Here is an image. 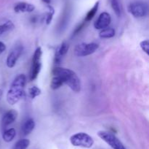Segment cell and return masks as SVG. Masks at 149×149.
Masks as SVG:
<instances>
[{
  "label": "cell",
  "instance_id": "6da1fadb",
  "mask_svg": "<svg viewBox=\"0 0 149 149\" xmlns=\"http://www.w3.org/2000/svg\"><path fill=\"white\" fill-rule=\"evenodd\" d=\"M52 74L61 77L64 84H66L74 91L79 92L81 90V81L73 70L63 67H55L52 70Z\"/></svg>",
  "mask_w": 149,
  "mask_h": 149
},
{
  "label": "cell",
  "instance_id": "7a4b0ae2",
  "mask_svg": "<svg viewBox=\"0 0 149 149\" xmlns=\"http://www.w3.org/2000/svg\"><path fill=\"white\" fill-rule=\"evenodd\" d=\"M26 83V77L23 74H18L14 79L7 93V101L10 105H15L23 97Z\"/></svg>",
  "mask_w": 149,
  "mask_h": 149
},
{
  "label": "cell",
  "instance_id": "3957f363",
  "mask_svg": "<svg viewBox=\"0 0 149 149\" xmlns=\"http://www.w3.org/2000/svg\"><path fill=\"white\" fill-rule=\"evenodd\" d=\"M70 142L74 146L90 148L94 144V140L88 134L84 132H79L74 134L70 137Z\"/></svg>",
  "mask_w": 149,
  "mask_h": 149
},
{
  "label": "cell",
  "instance_id": "277c9868",
  "mask_svg": "<svg viewBox=\"0 0 149 149\" xmlns=\"http://www.w3.org/2000/svg\"><path fill=\"white\" fill-rule=\"evenodd\" d=\"M42 48L39 47L35 51L33 56V58H32L30 74H29L30 80H34L40 72L41 68H42Z\"/></svg>",
  "mask_w": 149,
  "mask_h": 149
},
{
  "label": "cell",
  "instance_id": "5b68a950",
  "mask_svg": "<svg viewBox=\"0 0 149 149\" xmlns=\"http://www.w3.org/2000/svg\"><path fill=\"white\" fill-rule=\"evenodd\" d=\"M97 135L113 149H126L123 143L112 133L107 131H99Z\"/></svg>",
  "mask_w": 149,
  "mask_h": 149
},
{
  "label": "cell",
  "instance_id": "8992f818",
  "mask_svg": "<svg viewBox=\"0 0 149 149\" xmlns=\"http://www.w3.org/2000/svg\"><path fill=\"white\" fill-rule=\"evenodd\" d=\"M98 48V44L95 42H91V43L83 42V43L78 44L74 48V55L78 57L87 56L95 52Z\"/></svg>",
  "mask_w": 149,
  "mask_h": 149
},
{
  "label": "cell",
  "instance_id": "52a82bcc",
  "mask_svg": "<svg viewBox=\"0 0 149 149\" xmlns=\"http://www.w3.org/2000/svg\"><path fill=\"white\" fill-rule=\"evenodd\" d=\"M128 11L135 18L145 17L148 14V5L143 1H134L130 4Z\"/></svg>",
  "mask_w": 149,
  "mask_h": 149
},
{
  "label": "cell",
  "instance_id": "ba28073f",
  "mask_svg": "<svg viewBox=\"0 0 149 149\" xmlns=\"http://www.w3.org/2000/svg\"><path fill=\"white\" fill-rule=\"evenodd\" d=\"M23 52V47L21 45H17L13 48V49L10 51L8 54L7 58V66L9 68H13L17 63L19 57L22 54Z\"/></svg>",
  "mask_w": 149,
  "mask_h": 149
},
{
  "label": "cell",
  "instance_id": "9c48e42d",
  "mask_svg": "<svg viewBox=\"0 0 149 149\" xmlns=\"http://www.w3.org/2000/svg\"><path fill=\"white\" fill-rule=\"evenodd\" d=\"M111 22V18L110 14L106 12H103L99 15L94 23V27L96 29H103L109 27Z\"/></svg>",
  "mask_w": 149,
  "mask_h": 149
},
{
  "label": "cell",
  "instance_id": "30bf717a",
  "mask_svg": "<svg viewBox=\"0 0 149 149\" xmlns=\"http://www.w3.org/2000/svg\"><path fill=\"white\" fill-rule=\"evenodd\" d=\"M17 117V112L15 110H10L4 113L1 119V127L5 129L9 125L13 124Z\"/></svg>",
  "mask_w": 149,
  "mask_h": 149
},
{
  "label": "cell",
  "instance_id": "8fae6325",
  "mask_svg": "<svg viewBox=\"0 0 149 149\" xmlns=\"http://www.w3.org/2000/svg\"><path fill=\"white\" fill-rule=\"evenodd\" d=\"M68 49H69V45L67 44L66 42H63L58 48H57L56 51H55V64H60L62 61L63 58L64 56L68 53Z\"/></svg>",
  "mask_w": 149,
  "mask_h": 149
},
{
  "label": "cell",
  "instance_id": "7c38bea8",
  "mask_svg": "<svg viewBox=\"0 0 149 149\" xmlns=\"http://www.w3.org/2000/svg\"><path fill=\"white\" fill-rule=\"evenodd\" d=\"M35 10V6L33 4L28 2H18L14 7L15 13H31Z\"/></svg>",
  "mask_w": 149,
  "mask_h": 149
},
{
  "label": "cell",
  "instance_id": "4fadbf2b",
  "mask_svg": "<svg viewBox=\"0 0 149 149\" xmlns=\"http://www.w3.org/2000/svg\"><path fill=\"white\" fill-rule=\"evenodd\" d=\"M35 127V122L33 118H29L23 123L22 126V132L24 135H28L33 130Z\"/></svg>",
  "mask_w": 149,
  "mask_h": 149
},
{
  "label": "cell",
  "instance_id": "5bb4252c",
  "mask_svg": "<svg viewBox=\"0 0 149 149\" xmlns=\"http://www.w3.org/2000/svg\"><path fill=\"white\" fill-rule=\"evenodd\" d=\"M16 136V131L14 128H10L6 129L2 134V138L7 143L11 142Z\"/></svg>",
  "mask_w": 149,
  "mask_h": 149
},
{
  "label": "cell",
  "instance_id": "9a60e30c",
  "mask_svg": "<svg viewBox=\"0 0 149 149\" xmlns=\"http://www.w3.org/2000/svg\"><path fill=\"white\" fill-rule=\"evenodd\" d=\"M115 30L113 28H105V29H101L100 32L99 33L100 37L103 38V39H108V38H111L114 37Z\"/></svg>",
  "mask_w": 149,
  "mask_h": 149
},
{
  "label": "cell",
  "instance_id": "2e32d148",
  "mask_svg": "<svg viewBox=\"0 0 149 149\" xmlns=\"http://www.w3.org/2000/svg\"><path fill=\"white\" fill-rule=\"evenodd\" d=\"M30 145V140L28 139H21L16 142L13 145V149H27Z\"/></svg>",
  "mask_w": 149,
  "mask_h": 149
},
{
  "label": "cell",
  "instance_id": "e0dca14e",
  "mask_svg": "<svg viewBox=\"0 0 149 149\" xmlns=\"http://www.w3.org/2000/svg\"><path fill=\"white\" fill-rule=\"evenodd\" d=\"M14 24L10 20H7V21H6L3 24H1L0 25V36L2 35L4 33H5V32L13 30L14 29Z\"/></svg>",
  "mask_w": 149,
  "mask_h": 149
},
{
  "label": "cell",
  "instance_id": "ac0fdd59",
  "mask_svg": "<svg viewBox=\"0 0 149 149\" xmlns=\"http://www.w3.org/2000/svg\"><path fill=\"white\" fill-rule=\"evenodd\" d=\"M63 84V82L61 80V77L56 75H53V77L52 78V81H51L50 83L51 89H53V90H56V89L61 88Z\"/></svg>",
  "mask_w": 149,
  "mask_h": 149
},
{
  "label": "cell",
  "instance_id": "d6986e66",
  "mask_svg": "<svg viewBox=\"0 0 149 149\" xmlns=\"http://www.w3.org/2000/svg\"><path fill=\"white\" fill-rule=\"evenodd\" d=\"M99 4H100V2H99V1H97V2L95 4V5L93 6V8H92L90 10H89V12L87 13V15H86V17H85V21L86 22L90 21V20H91L92 19L94 18V16L95 15V14L97 13V10H98Z\"/></svg>",
  "mask_w": 149,
  "mask_h": 149
},
{
  "label": "cell",
  "instance_id": "ffe728a7",
  "mask_svg": "<svg viewBox=\"0 0 149 149\" xmlns=\"http://www.w3.org/2000/svg\"><path fill=\"white\" fill-rule=\"evenodd\" d=\"M28 93H29V96H30L31 99H34L36 96H39L42 93V91L39 88L36 87V86H32V87L29 88L28 89Z\"/></svg>",
  "mask_w": 149,
  "mask_h": 149
},
{
  "label": "cell",
  "instance_id": "44dd1931",
  "mask_svg": "<svg viewBox=\"0 0 149 149\" xmlns=\"http://www.w3.org/2000/svg\"><path fill=\"white\" fill-rule=\"evenodd\" d=\"M109 1H110L111 6L112 9L114 11L115 14L118 17H119L121 15V7L119 2V0H109Z\"/></svg>",
  "mask_w": 149,
  "mask_h": 149
},
{
  "label": "cell",
  "instance_id": "7402d4cb",
  "mask_svg": "<svg viewBox=\"0 0 149 149\" xmlns=\"http://www.w3.org/2000/svg\"><path fill=\"white\" fill-rule=\"evenodd\" d=\"M48 8H49V12L47 13L46 16V23L47 24H49L51 23L52 20V18H53L54 13H55V10H54L53 7H51V6H48Z\"/></svg>",
  "mask_w": 149,
  "mask_h": 149
},
{
  "label": "cell",
  "instance_id": "603a6c76",
  "mask_svg": "<svg viewBox=\"0 0 149 149\" xmlns=\"http://www.w3.org/2000/svg\"><path fill=\"white\" fill-rule=\"evenodd\" d=\"M141 45V48L147 55H149V42L148 39H146V40L142 41L140 44Z\"/></svg>",
  "mask_w": 149,
  "mask_h": 149
},
{
  "label": "cell",
  "instance_id": "cb8c5ba5",
  "mask_svg": "<svg viewBox=\"0 0 149 149\" xmlns=\"http://www.w3.org/2000/svg\"><path fill=\"white\" fill-rule=\"evenodd\" d=\"M5 50H6V45H4V43H3L2 42L0 41V54L2 53Z\"/></svg>",
  "mask_w": 149,
  "mask_h": 149
},
{
  "label": "cell",
  "instance_id": "d4e9b609",
  "mask_svg": "<svg viewBox=\"0 0 149 149\" xmlns=\"http://www.w3.org/2000/svg\"><path fill=\"white\" fill-rule=\"evenodd\" d=\"M42 1H43V2L46 3V4H50V2H51V0H42Z\"/></svg>",
  "mask_w": 149,
  "mask_h": 149
},
{
  "label": "cell",
  "instance_id": "484cf974",
  "mask_svg": "<svg viewBox=\"0 0 149 149\" xmlns=\"http://www.w3.org/2000/svg\"><path fill=\"white\" fill-rule=\"evenodd\" d=\"M2 94H3V91L1 89H0V100H1V96H2Z\"/></svg>",
  "mask_w": 149,
  "mask_h": 149
}]
</instances>
